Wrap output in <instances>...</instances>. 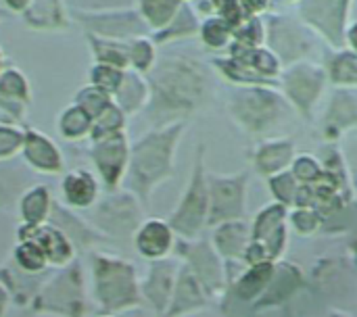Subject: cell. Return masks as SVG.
<instances>
[{
	"mask_svg": "<svg viewBox=\"0 0 357 317\" xmlns=\"http://www.w3.org/2000/svg\"><path fill=\"white\" fill-rule=\"evenodd\" d=\"M92 125H94V119L75 102L69 105L56 119L59 134L67 140H79V138L92 134Z\"/></svg>",
	"mask_w": 357,
	"mask_h": 317,
	"instance_id": "obj_21",
	"label": "cell"
},
{
	"mask_svg": "<svg viewBox=\"0 0 357 317\" xmlns=\"http://www.w3.org/2000/svg\"><path fill=\"white\" fill-rule=\"evenodd\" d=\"M88 44L92 48L94 61L102 63V65H111L117 69L130 67V50H128V42L123 40H109V38H98L88 33Z\"/></svg>",
	"mask_w": 357,
	"mask_h": 317,
	"instance_id": "obj_19",
	"label": "cell"
},
{
	"mask_svg": "<svg viewBox=\"0 0 357 317\" xmlns=\"http://www.w3.org/2000/svg\"><path fill=\"white\" fill-rule=\"evenodd\" d=\"M23 161L40 173H61L65 167L59 146L42 132L29 127L25 130V142L21 148Z\"/></svg>",
	"mask_w": 357,
	"mask_h": 317,
	"instance_id": "obj_11",
	"label": "cell"
},
{
	"mask_svg": "<svg viewBox=\"0 0 357 317\" xmlns=\"http://www.w3.org/2000/svg\"><path fill=\"white\" fill-rule=\"evenodd\" d=\"M96 297L105 309H119L134 299V282L128 265L111 259H96L94 263Z\"/></svg>",
	"mask_w": 357,
	"mask_h": 317,
	"instance_id": "obj_6",
	"label": "cell"
},
{
	"mask_svg": "<svg viewBox=\"0 0 357 317\" xmlns=\"http://www.w3.org/2000/svg\"><path fill=\"white\" fill-rule=\"evenodd\" d=\"M61 192H63V199L69 207L84 209V207H90L94 203L96 192H98V184H96L94 176L88 173L86 169H73L63 178Z\"/></svg>",
	"mask_w": 357,
	"mask_h": 317,
	"instance_id": "obj_15",
	"label": "cell"
},
{
	"mask_svg": "<svg viewBox=\"0 0 357 317\" xmlns=\"http://www.w3.org/2000/svg\"><path fill=\"white\" fill-rule=\"evenodd\" d=\"M13 261L23 274H42L48 265L46 253L33 240H19L13 251Z\"/></svg>",
	"mask_w": 357,
	"mask_h": 317,
	"instance_id": "obj_24",
	"label": "cell"
},
{
	"mask_svg": "<svg viewBox=\"0 0 357 317\" xmlns=\"http://www.w3.org/2000/svg\"><path fill=\"white\" fill-rule=\"evenodd\" d=\"M201 17H199V10L190 4V2H184L182 8L178 10V15L172 19V23L159 31H155L151 38L155 44H169V42H176V40H184V38H190V36H197L199 29H201Z\"/></svg>",
	"mask_w": 357,
	"mask_h": 317,
	"instance_id": "obj_16",
	"label": "cell"
},
{
	"mask_svg": "<svg viewBox=\"0 0 357 317\" xmlns=\"http://www.w3.org/2000/svg\"><path fill=\"white\" fill-rule=\"evenodd\" d=\"M4 2L10 10H17V13H25L31 4V0H4Z\"/></svg>",
	"mask_w": 357,
	"mask_h": 317,
	"instance_id": "obj_38",
	"label": "cell"
},
{
	"mask_svg": "<svg viewBox=\"0 0 357 317\" xmlns=\"http://www.w3.org/2000/svg\"><path fill=\"white\" fill-rule=\"evenodd\" d=\"M287 2H291V4H295V6H297V4H299L301 0H287Z\"/></svg>",
	"mask_w": 357,
	"mask_h": 317,
	"instance_id": "obj_41",
	"label": "cell"
},
{
	"mask_svg": "<svg viewBox=\"0 0 357 317\" xmlns=\"http://www.w3.org/2000/svg\"><path fill=\"white\" fill-rule=\"evenodd\" d=\"M347 48H351L354 52H357V21H354L347 29V38H345Z\"/></svg>",
	"mask_w": 357,
	"mask_h": 317,
	"instance_id": "obj_37",
	"label": "cell"
},
{
	"mask_svg": "<svg viewBox=\"0 0 357 317\" xmlns=\"http://www.w3.org/2000/svg\"><path fill=\"white\" fill-rule=\"evenodd\" d=\"M73 272L56 274L44 288L42 293L36 295L33 299V311L36 314H54L63 317L82 316L79 307V293H77V282L73 278Z\"/></svg>",
	"mask_w": 357,
	"mask_h": 317,
	"instance_id": "obj_9",
	"label": "cell"
},
{
	"mask_svg": "<svg viewBox=\"0 0 357 317\" xmlns=\"http://www.w3.org/2000/svg\"><path fill=\"white\" fill-rule=\"evenodd\" d=\"M268 40V27L266 17H247L236 29H234V42L243 48H259L266 46Z\"/></svg>",
	"mask_w": 357,
	"mask_h": 317,
	"instance_id": "obj_25",
	"label": "cell"
},
{
	"mask_svg": "<svg viewBox=\"0 0 357 317\" xmlns=\"http://www.w3.org/2000/svg\"><path fill=\"white\" fill-rule=\"evenodd\" d=\"M146 94H149V88H146V82L140 77V73L126 71V77L121 82V88L117 90V94L113 98H115V105L123 113H134L146 100Z\"/></svg>",
	"mask_w": 357,
	"mask_h": 317,
	"instance_id": "obj_20",
	"label": "cell"
},
{
	"mask_svg": "<svg viewBox=\"0 0 357 317\" xmlns=\"http://www.w3.org/2000/svg\"><path fill=\"white\" fill-rule=\"evenodd\" d=\"M73 17L86 27L88 33L109 40H134L146 36L151 29L136 8H109V10H75Z\"/></svg>",
	"mask_w": 357,
	"mask_h": 317,
	"instance_id": "obj_4",
	"label": "cell"
},
{
	"mask_svg": "<svg viewBox=\"0 0 357 317\" xmlns=\"http://www.w3.org/2000/svg\"><path fill=\"white\" fill-rule=\"evenodd\" d=\"M31 102L29 82L17 67H8L0 73V111L10 119L19 121L25 117V111Z\"/></svg>",
	"mask_w": 357,
	"mask_h": 317,
	"instance_id": "obj_12",
	"label": "cell"
},
{
	"mask_svg": "<svg viewBox=\"0 0 357 317\" xmlns=\"http://www.w3.org/2000/svg\"><path fill=\"white\" fill-rule=\"evenodd\" d=\"M326 73L320 65L299 61L293 63L284 73V88L293 105L301 113H310L324 90Z\"/></svg>",
	"mask_w": 357,
	"mask_h": 317,
	"instance_id": "obj_8",
	"label": "cell"
},
{
	"mask_svg": "<svg viewBox=\"0 0 357 317\" xmlns=\"http://www.w3.org/2000/svg\"><path fill=\"white\" fill-rule=\"evenodd\" d=\"M77 107H82L92 119H96L98 115H102L111 105H113V96H109L107 92L98 90L96 86H86L82 90H77L75 94V100H73Z\"/></svg>",
	"mask_w": 357,
	"mask_h": 317,
	"instance_id": "obj_28",
	"label": "cell"
},
{
	"mask_svg": "<svg viewBox=\"0 0 357 317\" xmlns=\"http://www.w3.org/2000/svg\"><path fill=\"white\" fill-rule=\"evenodd\" d=\"M184 0H136V10L155 33L172 23V19L182 8Z\"/></svg>",
	"mask_w": 357,
	"mask_h": 317,
	"instance_id": "obj_18",
	"label": "cell"
},
{
	"mask_svg": "<svg viewBox=\"0 0 357 317\" xmlns=\"http://www.w3.org/2000/svg\"><path fill=\"white\" fill-rule=\"evenodd\" d=\"M121 130H123V111L113 102L102 115H98L94 119L90 138H92V142H98V140L121 134Z\"/></svg>",
	"mask_w": 357,
	"mask_h": 317,
	"instance_id": "obj_27",
	"label": "cell"
},
{
	"mask_svg": "<svg viewBox=\"0 0 357 317\" xmlns=\"http://www.w3.org/2000/svg\"><path fill=\"white\" fill-rule=\"evenodd\" d=\"M23 142H25V130L0 123V161H6L17 153H21Z\"/></svg>",
	"mask_w": 357,
	"mask_h": 317,
	"instance_id": "obj_32",
	"label": "cell"
},
{
	"mask_svg": "<svg viewBox=\"0 0 357 317\" xmlns=\"http://www.w3.org/2000/svg\"><path fill=\"white\" fill-rule=\"evenodd\" d=\"M232 111L236 115V119L253 130V132H261L266 127H270L282 113V100L266 88H249L243 90L234 102H232Z\"/></svg>",
	"mask_w": 357,
	"mask_h": 317,
	"instance_id": "obj_7",
	"label": "cell"
},
{
	"mask_svg": "<svg viewBox=\"0 0 357 317\" xmlns=\"http://www.w3.org/2000/svg\"><path fill=\"white\" fill-rule=\"evenodd\" d=\"M23 17L33 29H65L69 23L63 0H31Z\"/></svg>",
	"mask_w": 357,
	"mask_h": 317,
	"instance_id": "obj_17",
	"label": "cell"
},
{
	"mask_svg": "<svg viewBox=\"0 0 357 317\" xmlns=\"http://www.w3.org/2000/svg\"><path fill=\"white\" fill-rule=\"evenodd\" d=\"M199 36H201V42L207 48L222 50V48H230L232 46V42H234V27L228 21H224L222 17L209 15V17H203Z\"/></svg>",
	"mask_w": 357,
	"mask_h": 317,
	"instance_id": "obj_22",
	"label": "cell"
},
{
	"mask_svg": "<svg viewBox=\"0 0 357 317\" xmlns=\"http://www.w3.org/2000/svg\"><path fill=\"white\" fill-rule=\"evenodd\" d=\"M249 17H266L272 8V0H243Z\"/></svg>",
	"mask_w": 357,
	"mask_h": 317,
	"instance_id": "obj_35",
	"label": "cell"
},
{
	"mask_svg": "<svg viewBox=\"0 0 357 317\" xmlns=\"http://www.w3.org/2000/svg\"><path fill=\"white\" fill-rule=\"evenodd\" d=\"M2 17H4V15H2V10H0V19H2Z\"/></svg>",
	"mask_w": 357,
	"mask_h": 317,
	"instance_id": "obj_42",
	"label": "cell"
},
{
	"mask_svg": "<svg viewBox=\"0 0 357 317\" xmlns=\"http://www.w3.org/2000/svg\"><path fill=\"white\" fill-rule=\"evenodd\" d=\"M351 6L354 0H301L297 4V17L331 46L343 48L351 25Z\"/></svg>",
	"mask_w": 357,
	"mask_h": 317,
	"instance_id": "obj_3",
	"label": "cell"
},
{
	"mask_svg": "<svg viewBox=\"0 0 357 317\" xmlns=\"http://www.w3.org/2000/svg\"><path fill=\"white\" fill-rule=\"evenodd\" d=\"M293 153V144L291 142H274L268 144L261 153H259V165L266 171H274L278 167H282Z\"/></svg>",
	"mask_w": 357,
	"mask_h": 317,
	"instance_id": "obj_30",
	"label": "cell"
},
{
	"mask_svg": "<svg viewBox=\"0 0 357 317\" xmlns=\"http://www.w3.org/2000/svg\"><path fill=\"white\" fill-rule=\"evenodd\" d=\"M184 2H190V0H184Z\"/></svg>",
	"mask_w": 357,
	"mask_h": 317,
	"instance_id": "obj_43",
	"label": "cell"
},
{
	"mask_svg": "<svg viewBox=\"0 0 357 317\" xmlns=\"http://www.w3.org/2000/svg\"><path fill=\"white\" fill-rule=\"evenodd\" d=\"M138 247L146 253V255H159L163 253V249L167 247V232L163 230L161 224H151L142 230V234L138 236Z\"/></svg>",
	"mask_w": 357,
	"mask_h": 317,
	"instance_id": "obj_34",
	"label": "cell"
},
{
	"mask_svg": "<svg viewBox=\"0 0 357 317\" xmlns=\"http://www.w3.org/2000/svg\"><path fill=\"white\" fill-rule=\"evenodd\" d=\"M328 77L337 86H357V52L339 48L328 59Z\"/></svg>",
	"mask_w": 357,
	"mask_h": 317,
	"instance_id": "obj_23",
	"label": "cell"
},
{
	"mask_svg": "<svg viewBox=\"0 0 357 317\" xmlns=\"http://www.w3.org/2000/svg\"><path fill=\"white\" fill-rule=\"evenodd\" d=\"M126 77L123 69L111 67V65H102V63H94L90 69V84L96 86L98 90L107 92L109 96H115L117 90L121 88V82Z\"/></svg>",
	"mask_w": 357,
	"mask_h": 317,
	"instance_id": "obj_29",
	"label": "cell"
},
{
	"mask_svg": "<svg viewBox=\"0 0 357 317\" xmlns=\"http://www.w3.org/2000/svg\"><path fill=\"white\" fill-rule=\"evenodd\" d=\"M2 63H4V54H2V50H0V73L4 71V69H2Z\"/></svg>",
	"mask_w": 357,
	"mask_h": 317,
	"instance_id": "obj_40",
	"label": "cell"
},
{
	"mask_svg": "<svg viewBox=\"0 0 357 317\" xmlns=\"http://www.w3.org/2000/svg\"><path fill=\"white\" fill-rule=\"evenodd\" d=\"M295 171L301 178H316L318 176V167H316V163L312 159H299L297 165H295Z\"/></svg>",
	"mask_w": 357,
	"mask_h": 317,
	"instance_id": "obj_36",
	"label": "cell"
},
{
	"mask_svg": "<svg viewBox=\"0 0 357 317\" xmlns=\"http://www.w3.org/2000/svg\"><path fill=\"white\" fill-rule=\"evenodd\" d=\"M17 238L19 240H33L40 245V249L46 253L48 265H67L73 257V245L69 240V236L56 228L54 224H44L38 228H25L21 226L17 230Z\"/></svg>",
	"mask_w": 357,
	"mask_h": 317,
	"instance_id": "obj_10",
	"label": "cell"
},
{
	"mask_svg": "<svg viewBox=\"0 0 357 317\" xmlns=\"http://www.w3.org/2000/svg\"><path fill=\"white\" fill-rule=\"evenodd\" d=\"M182 132V125H172L161 132L149 134L134 148V176L138 182L149 184L169 167L172 150Z\"/></svg>",
	"mask_w": 357,
	"mask_h": 317,
	"instance_id": "obj_5",
	"label": "cell"
},
{
	"mask_svg": "<svg viewBox=\"0 0 357 317\" xmlns=\"http://www.w3.org/2000/svg\"><path fill=\"white\" fill-rule=\"evenodd\" d=\"M92 159H94V165H96L98 173L107 182V186L117 184V180H119L126 163H128V142H126V136L117 134V136H111V138L94 142Z\"/></svg>",
	"mask_w": 357,
	"mask_h": 317,
	"instance_id": "obj_13",
	"label": "cell"
},
{
	"mask_svg": "<svg viewBox=\"0 0 357 317\" xmlns=\"http://www.w3.org/2000/svg\"><path fill=\"white\" fill-rule=\"evenodd\" d=\"M209 4L213 8V15H218L224 21H228L234 29L249 17L243 0H209Z\"/></svg>",
	"mask_w": 357,
	"mask_h": 317,
	"instance_id": "obj_33",
	"label": "cell"
},
{
	"mask_svg": "<svg viewBox=\"0 0 357 317\" xmlns=\"http://www.w3.org/2000/svg\"><path fill=\"white\" fill-rule=\"evenodd\" d=\"M155 46H157V44H155L153 38H149V36L128 40L130 67H132L136 73H144V71H151V69L155 67V59H157Z\"/></svg>",
	"mask_w": 357,
	"mask_h": 317,
	"instance_id": "obj_26",
	"label": "cell"
},
{
	"mask_svg": "<svg viewBox=\"0 0 357 317\" xmlns=\"http://www.w3.org/2000/svg\"><path fill=\"white\" fill-rule=\"evenodd\" d=\"M52 199L50 190L44 184L29 186L19 199V217L25 228H38L48 224L52 217Z\"/></svg>",
	"mask_w": 357,
	"mask_h": 317,
	"instance_id": "obj_14",
	"label": "cell"
},
{
	"mask_svg": "<svg viewBox=\"0 0 357 317\" xmlns=\"http://www.w3.org/2000/svg\"><path fill=\"white\" fill-rule=\"evenodd\" d=\"M8 299H10V293L8 288L0 282V317L6 314V307H8Z\"/></svg>",
	"mask_w": 357,
	"mask_h": 317,
	"instance_id": "obj_39",
	"label": "cell"
},
{
	"mask_svg": "<svg viewBox=\"0 0 357 317\" xmlns=\"http://www.w3.org/2000/svg\"><path fill=\"white\" fill-rule=\"evenodd\" d=\"M203 71L195 61L188 59H167L159 65L153 86L165 109H190L203 94Z\"/></svg>",
	"mask_w": 357,
	"mask_h": 317,
	"instance_id": "obj_1",
	"label": "cell"
},
{
	"mask_svg": "<svg viewBox=\"0 0 357 317\" xmlns=\"http://www.w3.org/2000/svg\"><path fill=\"white\" fill-rule=\"evenodd\" d=\"M266 27H268L266 46L280 59V63L303 61L316 44V33L299 17L268 13Z\"/></svg>",
	"mask_w": 357,
	"mask_h": 317,
	"instance_id": "obj_2",
	"label": "cell"
},
{
	"mask_svg": "<svg viewBox=\"0 0 357 317\" xmlns=\"http://www.w3.org/2000/svg\"><path fill=\"white\" fill-rule=\"evenodd\" d=\"M356 102L351 96L347 94H337V98L331 105V113H328V121L333 127H347V123H351L356 119Z\"/></svg>",
	"mask_w": 357,
	"mask_h": 317,
	"instance_id": "obj_31",
	"label": "cell"
}]
</instances>
